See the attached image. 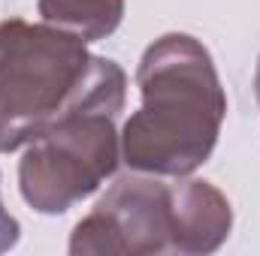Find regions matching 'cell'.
Here are the masks:
<instances>
[{
	"label": "cell",
	"instance_id": "6da1fadb",
	"mask_svg": "<svg viewBox=\"0 0 260 256\" xmlns=\"http://www.w3.org/2000/svg\"><path fill=\"white\" fill-rule=\"evenodd\" d=\"M142 106L121 127V160L133 172L185 178L215 151L227 115L209 49L191 33L157 36L136 66Z\"/></svg>",
	"mask_w": 260,
	"mask_h": 256
},
{
	"label": "cell",
	"instance_id": "7a4b0ae2",
	"mask_svg": "<svg viewBox=\"0 0 260 256\" xmlns=\"http://www.w3.org/2000/svg\"><path fill=\"white\" fill-rule=\"evenodd\" d=\"M112 64L55 24L0 21V154L30 145L58 124Z\"/></svg>",
	"mask_w": 260,
	"mask_h": 256
},
{
	"label": "cell",
	"instance_id": "3957f363",
	"mask_svg": "<svg viewBox=\"0 0 260 256\" xmlns=\"http://www.w3.org/2000/svg\"><path fill=\"white\" fill-rule=\"evenodd\" d=\"M124 97L127 75L112 64L73 112L24 145L18 190L37 214H64L115 175L121 160L115 121L124 109Z\"/></svg>",
	"mask_w": 260,
	"mask_h": 256
},
{
	"label": "cell",
	"instance_id": "277c9868",
	"mask_svg": "<svg viewBox=\"0 0 260 256\" xmlns=\"http://www.w3.org/2000/svg\"><path fill=\"white\" fill-rule=\"evenodd\" d=\"M73 256H151L173 253L170 184L160 175H124L82 217L70 235Z\"/></svg>",
	"mask_w": 260,
	"mask_h": 256
},
{
	"label": "cell",
	"instance_id": "5b68a950",
	"mask_svg": "<svg viewBox=\"0 0 260 256\" xmlns=\"http://www.w3.org/2000/svg\"><path fill=\"white\" fill-rule=\"evenodd\" d=\"M233 229L227 196L209 181L188 178L170 184V244L173 253H215Z\"/></svg>",
	"mask_w": 260,
	"mask_h": 256
},
{
	"label": "cell",
	"instance_id": "8992f818",
	"mask_svg": "<svg viewBox=\"0 0 260 256\" xmlns=\"http://www.w3.org/2000/svg\"><path fill=\"white\" fill-rule=\"evenodd\" d=\"M46 24H55L82 42L106 39L124 18V0H37Z\"/></svg>",
	"mask_w": 260,
	"mask_h": 256
},
{
	"label": "cell",
	"instance_id": "52a82bcc",
	"mask_svg": "<svg viewBox=\"0 0 260 256\" xmlns=\"http://www.w3.org/2000/svg\"><path fill=\"white\" fill-rule=\"evenodd\" d=\"M18 238H21V226H18V220L3 208V199H0V253L12 250V247L18 244Z\"/></svg>",
	"mask_w": 260,
	"mask_h": 256
},
{
	"label": "cell",
	"instance_id": "ba28073f",
	"mask_svg": "<svg viewBox=\"0 0 260 256\" xmlns=\"http://www.w3.org/2000/svg\"><path fill=\"white\" fill-rule=\"evenodd\" d=\"M254 94H257V103H260V58H257V69H254Z\"/></svg>",
	"mask_w": 260,
	"mask_h": 256
}]
</instances>
